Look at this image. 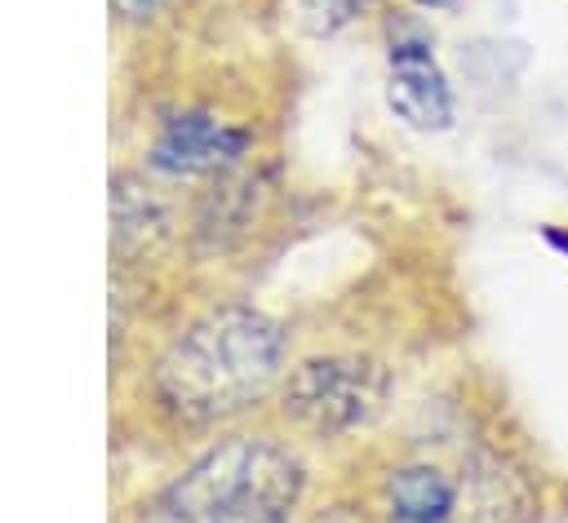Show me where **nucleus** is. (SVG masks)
I'll list each match as a JSON object with an SVG mask.
<instances>
[{
    "mask_svg": "<svg viewBox=\"0 0 568 523\" xmlns=\"http://www.w3.org/2000/svg\"><path fill=\"white\" fill-rule=\"evenodd\" d=\"M382 399L386 372L368 359H306L284 386V408L320 434H342L373 421Z\"/></svg>",
    "mask_w": 568,
    "mask_h": 523,
    "instance_id": "7ed1b4c3",
    "label": "nucleus"
},
{
    "mask_svg": "<svg viewBox=\"0 0 568 523\" xmlns=\"http://www.w3.org/2000/svg\"><path fill=\"white\" fill-rule=\"evenodd\" d=\"M164 239H169V208L146 182H138L133 173H120L111 182V248L124 262H138V257H151Z\"/></svg>",
    "mask_w": 568,
    "mask_h": 523,
    "instance_id": "423d86ee",
    "label": "nucleus"
},
{
    "mask_svg": "<svg viewBox=\"0 0 568 523\" xmlns=\"http://www.w3.org/2000/svg\"><path fill=\"white\" fill-rule=\"evenodd\" d=\"M284 363V332L248 306L195 319L155 363V394L186 421H217L271 390Z\"/></svg>",
    "mask_w": 568,
    "mask_h": 523,
    "instance_id": "f257e3e1",
    "label": "nucleus"
},
{
    "mask_svg": "<svg viewBox=\"0 0 568 523\" xmlns=\"http://www.w3.org/2000/svg\"><path fill=\"white\" fill-rule=\"evenodd\" d=\"M364 9V0H297V22L311 35H333L346 22H355Z\"/></svg>",
    "mask_w": 568,
    "mask_h": 523,
    "instance_id": "1a4fd4ad",
    "label": "nucleus"
},
{
    "mask_svg": "<svg viewBox=\"0 0 568 523\" xmlns=\"http://www.w3.org/2000/svg\"><path fill=\"white\" fill-rule=\"evenodd\" d=\"M124 18H146V13H155L160 9V0H111Z\"/></svg>",
    "mask_w": 568,
    "mask_h": 523,
    "instance_id": "9d476101",
    "label": "nucleus"
},
{
    "mask_svg": "<svg viewBox=\"0 0 568 523\" xmlns=\"http://www.w3.org/2000/svg\"><path fill=\"white\" fill-rule=\"evenodd\" d=\"M302 496L297 461L266 439H226L173 479L142 523H288Z\"/></svg>",
    "mask_w": 568,
    "mask_h": 523,
    "instance_id": "f03ea898",
    "label": "nucleus"
},
{
    "mask_svg": "<svg viewBox=\"0 0 568 523\" xmlns=\"http://www.w3.org/2000/svg\"><path fill=\"white\" fill-rule=\"evenodd\" d=\"M386 102H390L395 120H404L417 133H439L453 124V89L422 40L390 44Z\"/></svg>",
    "mask_w": 568,
    "mask_h": 523,
    "instance_id": "20e7f679",
    "label": "nucleus"
},
{
    "mask_svg": "<svg viewBox=\"0 0 568 523\" xmlns=\"http://www.w3.org/2000/svg\"><path fill=\"white\" fill-rule=\"evenodd\" d=\"M417 4H430V9H439V4H453V0H417Z\"/></svg>",
    "mask_w": 568,
    "mask_h": 523,
    "instance_id": "9b49d317",
    "label": "nucleus"
},
{
    "mask_svg": "<svg viewBox=\"0 0 568 523\" xmlns=\"http://www.w3.org/2000/svg\"><path fill=\"white\" fill-rule=\"evenodd\" d=\"M448 523H510V483H506V474L497 465H479L475 474H466Z\"/></svg>",
    "mask_w": 568,
    "mask_h": 523,
    "instance_id": "6e6552de",
    "label": "nucleus"
},
{
    "mask_svg": "<svg viewBox=\"0 0 568 523\" xmlns=\"http://www.w3.org/2000/svg\"><path fill=\"white\" fill-rule=\"evenodd\" d=\"M457 488L435 465H408L395 470L386 483V510L390 523H448L453 519Z\"/></svg>",
    "mask_w": 568,
    "mask_h": 523,
    "instance_id": "0eeeda50",
    "label": "nucleus"
},
{
    "mask_svg": "<svg viewBox=\"0 0 568 523\" xmlns=\"http://www.w3.org/2000/svg\"><path fill=\"white\" fill-rule=\"evenodd\" d=\"M244 151H248L244 129L213 120L204 111H182V115L164 120V129L151 146V164L160 173H222Z\"/></svg>",
    "mask_w": 568,
    "mask_h": 523,
    "instance_id": "39448f33",
    "label": "nucleus"
}]
</instances>
